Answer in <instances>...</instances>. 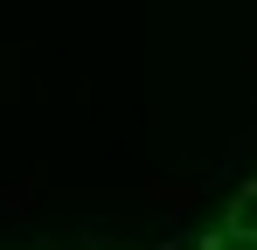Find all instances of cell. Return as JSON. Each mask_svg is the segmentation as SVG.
Segmentation results:
<instances>
[{
	"label": "cell",
	"instance_id": "obj_1",
	"mask_svg": "<svg viewBox=\"0 0 257 250\" xmlns=\"http://www.w3.org/2000/svg\"><path fill=\"white\" fill-rule=\"evenodd\" d=\"M229 229H243V236H257V181H243L236 195H229V215H222Z\"/></svg>",
	"mask_w": 257,
	"mask_h": 250
},
{
	"label": "cell",
	"instance_id": "obj_2",
	"mask_svg": "<svg viewBox=\"0 0 257 250\" xmlns=\"http://www.w3.org/2000/svg\"><path fill=\"white\" fill-rule=\"evenodd\" d=\"M202 250H257V236H243V229H229V222H222V229L202 236Z\"/></svg>",
	"mask_w": 257,
	"mask_h": 250
},
{
	"label": "cell",
	"instance_id": "obj_3",
	"mask_svg": "<svg viewBox=\"0 0 257 250\" xmlns=\"http://www.w3.org/2000/svg\"><path fill=\"white\" fill-rule=\"evenodd\" d=\"M174 250H202V236H181V243H174Z\"/></svg>",
	"mask_w": 257,
	"mask_h": 250
}]
</instances>
